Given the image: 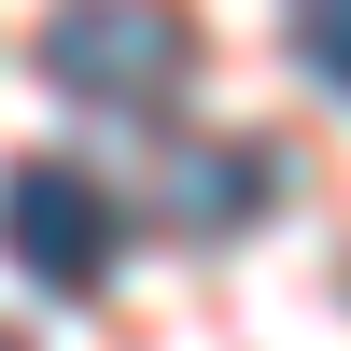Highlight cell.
I'll return each mask as SVG.
<instances>
[{
    "instance_id": "4",
    "label": "cell",
    "mask_w": 351,
    "mask_h": 351,
    "mask_svg": "<svg viewBox=\"0 0 351 351\" xmlns=\"http://www.w3.org/2000/svg\"><path fill=\"white\" fill-rule=\"evenodd\" d=\"M295 43H309V71L351 99V0H309V14H295Z\"/></svg>"
},
{
    "instance_id": "1",
    "label": "cell",
    "mask_w": 351,
    "mask_h": 351,
    "mask_svg": "<svg viewBox=\"0 0 351 351\" xmlns=\"http://www.w3.org/2000/svg\"><path fill=\"white\" fill-rule=\"evenodd\" d=\"M183 71H197L183 0H56L43 14V84H71L84 112H155Z\"/></svg>"
},
{
    "instance_id": "3",
    "label": "cell",
    "mask_w": 351,
    "mask_h": 351,
    "mask_svg": "<svg viewBox=\"0 0 351 351\" xmlns=\"http://www.w3.org/2000/svg\"><path fill=\"white\" fill-rule=\"evenodd\" d=\"M155 197H169V225H183V239H225V225H253V211L281 197V155H267V141H197Z\"/></svg>"
},
{
    "instance_id": "2",
    "label": "cell",
    "mask_w": 351,
    "mask_h": 351,
    "mask_svg": "<svg viewBox=\"0 0 351 351\" xmlns=\"http://www.w3.org/2000/svg\"><path fill=\"white\" fill-rule=\"evenodd\" d=\"M0 253H14L43 295H99V281H112V253H127V211H112L84 169L28 155V169H0Z\"/></svg>"
},
{
    "instance_id": "5",
    "label": "cell",
    "mask_w": 351,
    "mask_h": 351,
    "mask_svg": "<svg viewBox=\"0 0 351 351\" xmlns=\"http://www.w3.org/2000/svg\"><path fill=\"white\" fill-rule=\"evenodd\" d=\"M0 351H28V337H0Z\"/></svg>"
}]
</instances>
